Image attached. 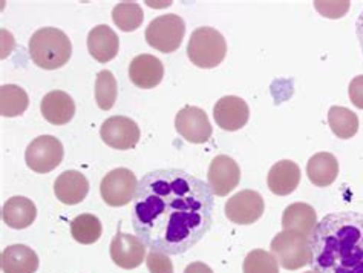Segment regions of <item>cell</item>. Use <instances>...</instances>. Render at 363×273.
Masks as SVG:
<instances>
[{
	"instance_id": "836d02e7",
	"label": "cell",
	"mask_w": 363,
	"mask_h": 273,
	"mask_svg": "<svg viewBox=\"0 0 363 273\" xmlns=\"http://www.w3.org/2000/svg\"><path fill=\"white\" fill-rule=\"evenodd\" d=\"M356 34H357V39H359L362 54H363V11L360 13L357 22H356Z\"/></svg>"
},
{
	"instance_id": "e0dca14e",
	"label": "cell",
	"mask_w": 363,
	"mask_h": 273,
	"mask_svg": "<svg viewBox=\"0 0 363 273\" xmlns=\"http://www.w3.org/2000/svg\"><path fill=\"white\" fill-rule=\"evenodd\" d=\"M120 39L108 25H97L88 34V51L100 63H108L117 57Z\"/></svg>"
},
{
	"instance_id": "4dcf8cb0",
	"label": "cell",
	"mask_w": 363,
	"mask_h": 273,
	"mask_svg": "<svg viewBox=\"0 0 363 273\" xmlns=\"http://www.w3.org/2000/svg\"><path fill=\"white\" fill-rule=\"evenodd\" d=\"M314 8L328 18H340L348 13L350 2H314Z\"/></svg>"
},
{
	"instance_id": "9c48e42d",
	"label": "cell",
	"mask_w": 363,
	"mask_h": 273,
	"mask_svg": "<svg viewBox=\"0 0 363 273\" xmlns=\"http://www.w3.org/2000/svg\"><path fill=\"white\" fill-rule=\"evenodd\" d=\"M225 216L235 224H253L262 216L265 203L259 192L245 189L235 194L225 203Z\"/></svg>"
},
{
	"instance_id": "d4e9b609",
	"label": "cell",
	"mask_w": 363,
	"mask_h": 273,
	"mask_svg": "<svg viewBox=\"0 0 363 273\" xmlns=\"http://www.w3.org/2000/svg\"><path fill=\"white\" fill-rule=\"evenodd\" d=\"M328 125L334 135L348 140L357 134L359 117L348 108L331 106L328 111Z\"/></svg>"
},
{
	"instance_id": "30bf717a",
	"label": "cell",
	"mask_w": 363,
	"mask_h": 273,
	"mask_svg": "<svg viewBox=\"0 0 363 273\" xmlns=\"http://www.w3.org/2000/svg\"><path fill=\"white\" fill-rule=\"evenodd\" d=\"M100 137L112 149L128 150L138 145L141 133L138 125L129 117L113 116L101 125Z\"/></svg>"
},
{
	"instance_id": "2e32d148",
	"label": "cell",
	"mask_w": 363,
	"mask_h": 273,
	"mask_svg": "<svg viewBox=\"0 0 363 273\" xmlns=\"http://www.w3.org/2000/svg\"><path fill=\"white\" fill-rule=\"evenodd\" d=\"M89 192V182L79 171H65L57 177L54 183V194L63 204L74 206L82 203Z\"/></svg>"
},
{
	"instance_id": "ffe728a7",
	"label": "cell",
	"mask_w": 363,
	"mask_h": 273,
	"mask_svg": "<svg viewBox=\"0 0 363 273\" xmlns=\"http://www.w3.org/2000/svg\"><path fill=\"white\" fill-rule=\"evenodd\" d=\"M0 266L4 273H34L39 269V257L25 244H13L4 249Z\"/></svg>"
},
{
	"instance_id": "8fae6325",
	"label": "cell",
	"mask_w": 363,
	"mask_h": 273,
	"mask_svg": "<svg viewBox=\"0 0 363 273\" xmlns=\"http://www.w3.org/2000/svg\"><path fill=\"white\" fill-rule=\"evenodd\" d=\"M175 128L181 137L194 145L206 143L212 137V125L206 111L198 106H184L179 109L175 117Z\"/></svg>"
},
{
	"instance_id": "7a4b0ae2",
	"label": "cell",
	"mask_w": 363,
	"mask_h": 273,
	"mask_svg": "<svg viewBox=\"0 0 363 273\" xmlns=\"http://www.w3.org/2000/svg\"><path fill=\"white\" fill-rule=\"evenodd\" d=\"M310 267L316 273H363V213L325 215L308 237Z\"/></svg>"
},
{
	"instance_id": "1f68e13d",
	"label": "cell",
	"mask_w": 363,
	"mask_h": 273,
	"mask_svg": "<svg viewBox=\"0 0 363 273\" xmlns=\"http://www.w3.org/2000/svg\"><path fill=\"white\" fill-rule=\"evenodd\" d=\"M348 96L352 105L359 109H363V75H357L351 80L348 87Z\"/></svg>"
},
{
	"instance_id": "ac0fdd59",
	"label": "cell",
	"mask_w": 363,
	"mask_h": 273,
	"mask_svg": "<svg viewBox=\"0 0 363 273\" xmlns=\"http://www.w3.org/2000/svg\"><path fill=\"white\" fill-rule=\"evenodd\" d=\"M40 112L51 125L62 126L69 123L75 114V103L69 94L63 91H51L42 99Z\"/></svg>"
},
{
	"instance_id": "3957f363",
	"label": "cell",
	"mask_w": 363,
	"mask_h": 273,
	"mask_svg": "<svg viewBox=\"0 0 363 273\" xmlns=\"http://www.w3.org/2000/svg\"><path fill=\"white\" fill-rule=\"evenodd\" d=\"M30 55L42 69H59L69 62L72 43L69 37L59 28L46 26L37 30L30 39Z\"/></svg>"
},
{
	"instance_id": "d6986e66",
	"label": "cell",
	"mask_w": 363,
	"mask_h": 273,
	"mask_svg": "<svg viewBox=\"0 0 363 273\" xmlns=\"http://www.w3.org/2000/svg\"><path fill=\"white\" fill-rule=\"evenodd\" d=\"M301 183V169L291 160H281L274 163L267 177L269 189L279 196L290 195Z\"/></svg>"
},
{
	"instance_id": "277c9868",
	"label": "cell",
	"mask_w": 363,
	"mask_h": 273,
	"mask_svg": "<svg viewBox=\"0 0 363 273\" xmlns=\"http://www.w3.org/2000/svg\"><path fill=\"white\" fill-rule=\"evenodd\" d=\"M227 54L224 35L215 28H196L189 39L187 55L195 67L212 69L221 65Z\"/></svg>"
},
{
	"instance_id": "9a60e30c",
	"label": "cell",
	"mask_w": 363,
	"mask_h": 273,
	"mask_svg": "<svg viewBox=\"0 0 363 273\" xmlns=\"http://www.w3.org/2000/svg\"><path fill=\"white\" fill-rule=\"evenodd\" d=\"M129 77L135 87L152 89L158 87L164 77V67L160 59L150 54H140L129 65Z\"/></svg>"
},
{
	"instance_id": "f1b7e54d",
	"label": "cell",
	"mask_w": 363,
	"mask_h": 273,
	"mask_svg": "<svg viewBox=\"0 0 363 273\" xmlns=\"http://www.w3.org/2000/svg\"><path fill=\"white\" fill-rule=\"evenodd\" d=\"M244 273H279V262L272 252L264 249L252 250L244 260Z\"/></svg>"
},
{
	"instance_id": "603a6c76",
	"label": "cell",
	"mask_w": 363,
	"mask_h": 273,
	"mask_svg": "<svg viewBox=\"0 0 363 273\" xmlns=\"http://www.w3.org/2000/svg\"><path fill=\"white\" fill-rule=\"evenodd\" d=\"M307 175L318 187H327L336 182L339 175L337 158L330 152L314 154L307 163Z\"/></svg>"
},
{
	"instance_id": "7402d4cb",
	"label": "cell",
	"mask_w": 363,
	"mask_h": 273,
	"mask_svg": "<svg viewBox=\"0 0 363 273\" xmlns=\"http://www.w3.org/2000/svg\"><path fill=\"white\" fill-rule=\"evenodd\" d=\"M318 224L316 211L307 203H293L285 207L282 215V228L284 230L299 232L305 237H310Z\"/></svg>"
},
{
	"instance_id": "4fadbf2b",
	"label": "cell",
	"mask_w": 363,
	"mask_h": 273,
	"mask_svg": "<svg viewBox=\"0 0 363 273\" xmlns=\"http://www.w3.org/2000/svg\"><path fill=\"white\" fill-rule=\"evenodd\" d=\"M146 246L138 237L120 229L111 243V258L121 269H137L146 258Z\"/></svg>"
},
{
	"instance_id": "5bb4252c",
	"label": "cell",
	"mask_w": 363,
	"mask_h": 273,
	"mask_svg": "<svg viewBox=\"0 0 363 273\" xmlns=\"http://www.w3.org/2000/svg\"><path fill=\"white\" fill-rule=\"evenodd\" d=\"M213 118L219 128L235 133L247 125L250 118V109L241 97L225 96L219 99L213 106Z\"/></svg>"
},
{
	"instance_id": "e575fe53",
	"label": "cell",
	"mask_w": 363,
	"mask_h": 273,
	"mask_svg": "<svg viewBox=\"0 0 363 273\" xmlns=\"http://www.w3.org/2000/svg\"><path fill=\"white\" fill-rule=\"evenodd\" d=\"M305 273H316V272H313V270H308V272H305Z\"/></svg>"
},
{
	"instance_id": "7c38bea8",
	"label": "cell",
	"mask_w": 363,
	"mask_h": 273,
	"mask_svg": "<svg viewBox=\"0 0 363 273\" xmlns=\"http://www.w3.org/2000/svg\"><path fill=\"white\" fill-rule=\"evenodd\" d=\"M208 186L218 196L230 194L241 182V169L232 157L218 155L208 167Z\"/></svg>"
},
{
	"instance_id": "44dd1931",
	"label": "cell",
	"mask_w": 363,
	"mask_h": 273,
	"mask_svg": "<svg viewBox=\"0 0 363 273\" xmlns=\"http://www.w3.org/2000/svg\"><path fill=\"white\" fill-rule=\"evenodd\" d=\"M35 216V204L26 196H13L2 207V220L11 229L21 230L30 228Z\"/></svg>"
},
{
	"instance_id": "6da1fadb",
	"label": "cell",
	"mask_w": 363,
	"mask_h": 273,
	"mask_svg": "<svg viewBox=\"0 0 363 273\" xmlns=\"http://www.w3.org/2000/svg\"><path fill=\"white\" fill-rule=\"evenodd\" d=\"M215 194L181 169H157L141 177L132 200V224L145 246L164 255H183L213 224Z\"/></svg>"
},
{
	"instance_id": "484cf974",
	"label": "cell",
	"mask_w": 363,
	"mask_h": 273,
	"mask_svg": "<svg viewBox=\"0 0 363 273\" xmlns=\"http://www.w3.org/2000/svg\"><path fill=\"white\" fill-rule=\"evenodd\" d=\"M101 223L92 213H82L71 221L72 238L80 244H94L101 237Z\"/></svg>"
},
{
	"instance_id": "4316f807",
	"label": "cell",
	"mask_w": 363,
	"mask_h": 273,
	"mask_svg": "<svg viewBox=\"0 0 363 273\" xmlns=\"http://www.w3.org/2000/svg\"><path fill=\"white\" fill-rule=\"evenodd\" d=\"M112 21L121 31L132 33L141 26L145 21V13L137 2H123L113 6Z\"/></svg>"
},
{
	"instance_id": "52a82bcc",
	"label": "cell",
	"mask_w": 363,
	"mask_h": 273,
	"mask_svg": "<svg viewBox=\"0 0 363 273\" xmlns=\"http://www.w3.org/2000/svg\"><path fill=\"white\" fill-rule=\"evenodd\" d=\"M65 155L62 141L54 135H40L34 138L25 150V162L31 171L48 174L60 166Z\"/></svg>"
},
{
	"instance_id": "f546056e",
	"label": "cell",
	"mask_w": 363,
	"mask_h": 273,
	"mask_svg": "<svg viewBox=\"0 0 363 273\" xmlns=\"http://www.w3.org/2000/svg\"><path fill=\"white\" fill-rule=\"evenodd\" d=\"M146 264L150 273H174V264H172L169 255H164V253L150 250L146 257Z\"/></svg>"
},
{
	"instance_id": "ba28073f",
	"label": "cell",
	"mask_w": 363,
	"mask_h": 273,
	"mask_svg": "<svg viewBox=\"0 0 363 273\" xmlns=\"http://www.w3.org/2000/svg\"><path fill=\"white\" fill-rule=\"evenodd\" d=\"M138 187L137 177L130 169L117 167L103 177L100 194L103 201L112 207H121L130 203Z\"/></svg>"
},
{
	"instance_id": "83f0119b",
	"label": "cell",
	"mask_w": 363,
	"mask_h": 273,
	"mask_svg": "<svg viewBox=\"0 0 363 273\" xmlns=\"http://www.w3.org/2000/svg\"><path fill=\"white\" fill-rule=\"evenodd\" d=\"M118 96V87L117 80L113 74L108 69H103L97 74V80H95V101L100 109L109 111L113 108Z\"/></svg>"
},
{
	"instance_id": "5b68a950",
	"label": "cell",
	"mask_w": 363,
	"mask_h": 273,
	"mask_svg": "<svg viewBox=\"0 0 363 273\" xmlns=\"http://www.w3.org/2000/svg\"><path fill=\"white\" fill-rule=\"evenodd\" d=\"M272 253L279 266L286 270H298L310 262L308 238L299 232L282 230L272 240Z\"/></svg>"
},
{
	"instance_id": "8992f818",
	"label": "cell",
	"mask_w": 363,
	"mask_h": 273,
	"mask_svg": "<svg viewBox=\"0 0 363 273\" xmlns=\"http://www.w3.org/2000/svg\"><path fill=\"white\" fill-rule=\"evenodd\" d=\"M186 23L178 14H166L154 18L146 30V40L160 52H175L183 43Z\"/></svg>"
},
{
	"instance_id": "cb8c5ba5",
	"label": "cell",
	"mask_w": 363,
	"mask_h": 273,
	"mask_svg": "<svg viewBox=\"0 0 363 273\" xmlns=\"http://www.w3.org/2000/svg\"><path fill=\"white\" fill-rule=\"evenodd\" d=\"M30 105V97L17 84H4L0 88V114L4 117L22 116Z\"/></svg>"
},
{
	"instance_id": "d6a6232c",
	"label": "cell",
	"mask_w": 363,
	"mask_h": 273,
	"mask_svg": "<svg viewBox=\"0 0 363 273\" xmlns=\"http://www.w3.org/2000/svg\"><path fill=\"white\" fill-rule=\"evenodd\" d=\"M184 273H213V270L210 269L207 264H204V262L196 261V262H192V264H189L186 267Z\"/></svg>"
}]
</instances>
